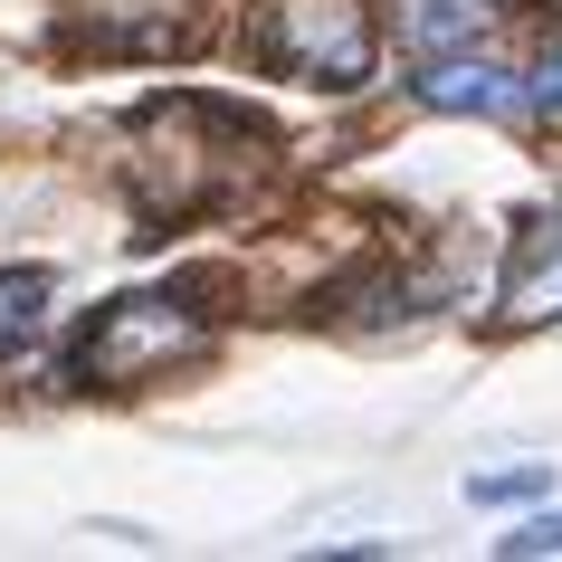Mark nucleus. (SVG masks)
<instances>
[{
	"mask_svg": "<svg viewBox=\"0 0 562 562\" xmlns=\"http://www.w3.org/2000/svg\"><path fill=\"white\" fill-rule=\"evenodd\" d=\"M525 115H533V124H562V38L525 67Z\"/></svg>",
	"mask_w": 562,
	"mask_h": 562,
	"instance_id": "obj_9",
	"label": "nucleus"
},
{
	"mask_svg": "<svg viewBox=\"0 0 562 562\" xmlns=\"http://www.w3.org/2000/svg\"><path fill=\"white\" fill-rule=\"evenodd\" d=\"M553 486V468H496V476H468V496L476 505H533Z\"/></svg>",
	"mask_w": 562,
	"mask_h": 562,
	"instance_id": "obj_8",
	"label": "nucleus"
},
{
	"mask_svg": "<svg viewBox=\"0 0 562 562\" xmlns=\"http://www.w3.org/2000/svg\"><path fill=\"white\" fill-rule=\"evenodd\" d=\"M48 325V267H0V353H20Z\"/></svg>",
	"mask_w": 562,
	"mask_h": 562,
	"instance_id": "obj_7",
	"label": "nucleus"
},
{
	"mask_svg": "<svg viewBox=\"0 0 562 562\" xmlns=\"http://www.w3.org/2000/svg\"><path fill=\"white\" fill-rule=\"evenodd\" d=\"M248 58L296 87L353 95L382 67V20L372 0H248Z\"/></svg>",
	"mask_w": 562,
	"mask_h": 562,
	"instance_id": "obj_1",
	"label": "nucleus"
},
{
	"mask_svg": "<svg viewBox=\"0 0 562 562\" xmlns=\"http://www.w3.org/2000/svg\"><path fill=\"white\" fill-rule=\"evenodd\" d=\"M210 353V315L181 286H144V296H115L95 305V325L77 334V353H67V382L87 391H134L153 372H172V362Z\"/></svg>",
	"mask_w": 562,
	"mask_h": 562,
	"instance_id": "obj_2",
	"label": "nucleus"
},
{
	"mask_svg": "<svg viewBox=\"0 0 562 562\" xmlns=\"http://www.w3.org/2000/svg\"><path fill=\"white\" fill-rule=\"evenodd\" d=\"M411 95L429 105V115H496V124L525 115V77L496 67V58H476V48H458V58H419Z\"/></svg>",
	"mask_w": 562,
	"mask_h": 562,
	"instance_id": "obj_4",
	"label": "nucleus"
},
{
	"mask_svg": "<svg viewBox=\"0 0 562 562\" xmlns=\"http://www.w3.org/2000/svg\"><path fill=\"white\" fill-rule=\"evenodd\" d=\"M220 30V0H87V38L105 58H191Z\"/></svg>",
	"mask_w": 562,
	"mask_h": 562,
	"instance_id": "obj_3",
	"label": "nucleus"
},
{
	"mask_svg": "<svg viewBox=\"0 0 562 562\" xmlns=\"http://www.w3.org/2000/svg\"><path fill=\"white\" fill-rule=\"evenodd\" d=\"M391 38L411 58H458V48H486L505 20V0H382Z\"/></svg>",
	"mask_w": 562,
	"mask_h": 562,
	"instance_id": "obj_5",
	"label": "nucleus"
},
{
	"mask_svg": "<svg viewBox=\"0 0 562 562\" xmlns=\"http://www.w3.org/2000/svg\"><path fill=\"white\" fill-rule=\"evenodd\" d=\"M496 553H505V562H533V553H562V515H533L525 533H496Z\"/></svg>",
	"mask_w": 562,
	"mask_h": 562,
	"instance_id": "obj_10",
	"label": "nucleus"
},
{
	"mask_svg": "<svg viewBox=\"0 0 562 562\" xmlns=\"http://www.w3.org/2000/svg\"><path fill=\"white\" fill-rule=\"evenodd\" d=\"M562 315V210L515 229V258H505V325H553Z\"/></svg>",
	"mask_w": 562,
	"mask_h": 562,
	"instance_id": "obj_6",
	"label": "nucleus"
}]
</instances>
